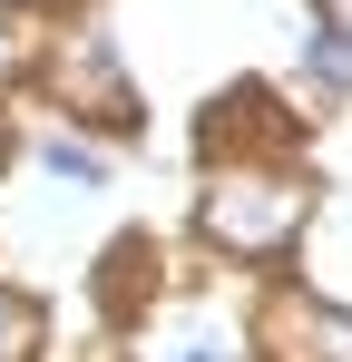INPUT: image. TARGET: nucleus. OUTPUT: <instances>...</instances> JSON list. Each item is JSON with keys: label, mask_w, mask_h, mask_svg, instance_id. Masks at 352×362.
Segmentation results:
<instances>
[{"label": "nucleus", "mask_w": 352, "mask_h": 362, "mask_svg": "<svg viewBox=\"0 0 352 362\" xmlns=\"http://www.w3.org/2000/svg\"><path fill=\"white\" fill-rule=\"evenodd\" d=\"M303 226V186L293 177H216L206 186V235L235 255H274Z\"/></svg>", "instance_id": "1"}, {"label": "nucleus", "mask_w": 352, "mask_h": 362, "mask_svg": "<svg viewBox=\"0 0 352 362\" xmlns=\"http://www.w3.org/2000/svg\"><path fill=\"white\" fill-rule=\"evenodd\" d=\"M293 343H313V362H352V323L323 313V303H303V313H293Z\"/></svg>", "instance_id": "2"}, {"label": "nucleus", "mask_w": 352, "mask_h": 362, "mask_svg": "<svg viewBox=\"0 0 352 362\" xmlns=\"http://www.w3.org/2000/svg\"><path fill=\"white\" fill-rule=\"evenodd\" d=\"M157 362H235V333H225V323H176Z\"/></svg>", "instance_id": "3"}, {"label": "nucleus", "mask_w": 352, "mask_h": 362, "mask_svg": "<svg viewBox=\"0 0 352 362\" xmlns=\"http://www.w3.org/2000/svg\"><path fill=\"white\" fill-rule=\"evenodd\" d=\"M30 333H40V313H30L20 294H0V362H20V353H30Z\"/></svg>", "instance_id": "4"}, {"label": "nucleus", "mask_w": 352, "mask_h": 362, "mask_svg": "<svg viewBox=\"0 0 352 362\" xmlns=\"http://www.w3.org/2000/svg\"><path fill=\"white\" fill-rule=\"evenodd\" d=\"M313 69H323L333 88H352V40H343V30H323V40H313Z\"/></svg>", "instance_id": "5"}, {"label": "nucleus", "mask_w": 352, "mask_h": 362, "mask_svg": "<svg viewBox=\"0 0 352 362\" xmlns=\"http://www.w3.org/2000/svg\"><path fill=\"white\" fill-rule=\"evenodd\" d=\"M30 59V40H20V20H10V10H0V78H10V69Z\"/></svg>", "instance_id": "6"}, {"label": "nucleus", "mask_w": 352, "mask_h": 362, "mask_svg": "<svg viewBox=\"0 0 352 362\" xmlns=\"http://www.w3.org/2000/svg\"><path fill=\"white\" fill-rule=\"evenodd\" d=\"M333 10H352V0H333Z\"/></svg>", "instance_id": "7"}]
</instances>
